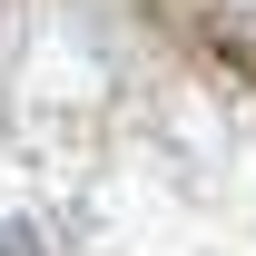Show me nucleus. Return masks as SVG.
Returning <instances> with one entry per match:
<instances>
[]
</instances>
